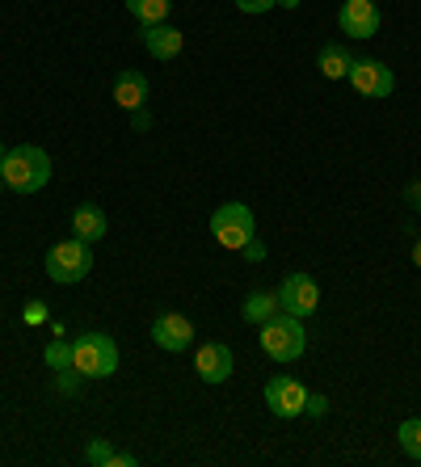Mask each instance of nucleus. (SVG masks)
Masks as SVG:
<instances>
[{
	"instance_id": "obj_4",
	"label": "nucleus",
	"mask_w": 421,
	"mask_h": 467,
	"mask_svg": "<svg viewBox=\"0 0 421 467\" xmlns=\"http://www.w3.org/2000/svg\"><path fill=\"white\" fill-rule=\"evenodd\" d=\"M261 349H266V358L274 362H295L303 358V349H308V333H303V320L291 312H279L270 316L266 325H261Z\"/></svg>"
},
{
	"instance_id": "obj_10",
	"label": "nucleus",
	"mask_w": 421,
	"mask_h": 467,
	"mask_svg": "<svg viewBox=\"0 0 421 467\" xmlns=\"http://www.w3.org/2000/svg\"><path fill=\"white\" fill-rule=\"evenodd\" d=\"M152 341H156V349H164V354H182V349L195 346V325H190V316L182 312H164L152 320Z\"/></svg>"
},
{
	"instance_id": "obj_30",
	"label": "nucleus",
	"mask_w": 421,
	"mask_h": 467,
	"mask_svg": "<svg viewBox=\"0 0 421 467\" xmlns=\"http://www.w3.org/2000/svg\"><path fill=\"white\" fill-rule=\"evenodd\" d=\"M279 5H282V9H295V5H300V0H279Z\"/></svg>"
},
{
	"instance_id": "obj_26",
	"label": "nucleus",
	"mask_w": 421,
	"mask_h": 467,
	"mask_svg": "<svg viewBox=\"0 0 421 467\" xmlns=\"http://www.w3.org/2000/svg\"><path fill=\"white\" fill-rule=\"evenodd\" d=\"M140 463V455H131V451H119V459H114V467H135Z\"/></svg>"
},
{
	"instance_id": "obj_16",
	"label": "nucleus",
	"mask_w": 421,
	"mask_h": 467,
	"mask_svg": "<svg viewBox=\"0 0 421 467\" xmlns=\"http://www.w3.org/2000/svg\"><path fill=\"white\" fill-rule=\"evenodd\" d=\"M282 307H279V291H253L245 299V304H240V316H245L248 325H266V320H270V316H279Z\"/></svg>"
},
{
	"instance_id": "obj_22",
	"label": "nucleus",
	"mask_w": 421,
	"mask_h": 467,
	"mask_svg": "<svg viewBox=\"0 0 421 467\" xmlns=\"http://www.w3.org/2000/svg\"><path fill=\"white\" fill-rule=\"evenodd\" d=\"M279 0H237V9L248 13V17H258V13H270Z\"/></svg>"
},
{
	"instance_id": "obj_23",
	"label": "nucleus",
	"mask_w": 421,
	"mask_h": 467,
	"mask_svg": "<svg viewBox=\"0 0 421 467\" xmlns=\"http://www.w3.org/2000/svg\"><path fill=\"white\" fill-rule=\"evenodd\" d=\"M43 320H47V304L30 299V307H26V325H43Z\"/></svg>"
},
{
	"instance_id": "obj_19",
	"label": "nucleus",
	"mask_w": 421,
	"mask_h": 467,
	"mask_svg": "<svg viewBox=\"0 0 421 467\" xmlns=\"http://www.w3.org/2000/svg\"><path fill=\"white\" fill-rule=\"evenodd\" d=\"M114 459H119V451H114L106 438H89V446H85V463L89 467H114Z\"/></svg>"
},
{
	"instance_id": "obj_6",
	"label": "nucleus",
	"mask_w": 421,
	"mask_h": 467,
	"mask_svg": "<svg viewBox=\"0 0 421 467\" xmlns=\"http://www.w3.org/2000/svg\"><path fill=\"white\" fill-rule=\"evenodd\" d=\"M266 409H270L279 421H295V417L308 413V388H303L295 375H274L266 383Z\"/></svg>"
},
{
	"instance_id": "obj_27",
	"label": "nucleus",
	"mask_w": 421,
	"mask_h": 467,
	"mask_svg": "<svg viewBox=\"0 0 421 467\" xmlns=\"http://www.w3.org/2000/svg\"><path fill=\"white\" fill-rule=\"evenodd\" d=\"M308 413H316V417L324 413V396H308Z\"/></svg>"
},
{
	"instance_id": "obj_18",
	"label": "nucleus",
	"mask_w": 421,
	"mask_h": 467,
	"mask_svg": "<svg viewBox=\"0 0 421 467\" xmlns=\"http://www.w3.org/2000/svg\"><path fill=\"white\" fill-rule=\"evenodd\" d=\"M396 438H400V451H405L413 463H421V417H409V421H400Z\"/></svg>"
},
{
	"instance_id": "obj_11",
	"label": "nucleus",
	"mask_w": 421,
	"mask_h": 467,
	"mask_svg": "<svg viewBox=\"0 0 421 467\" xmlns=\"http://www.w3.org/2000/svg\"><path fill=\"white\" fill-rule=\"evenodd\" d=\"M195 370H198V379H203V383L219 388V383L232 379V370H237V358H232V349H227L224 341H211V346H198Z\"/></svg>"
},
{
	"instance_id": "obj_1",
	"label": "nucleus",
	"mask_w": 421,
	"mask_h": 467,
	"mask_svg": "<svg viewBox=\"0 0 421 467\" xmlns=\"http://www.w3.org/2000/svg\"><path fill=\"white\" fill-rule=\"evenodd\" d=\"M0 177L9 185L13 194H38L47 182H51V156L34 143H22V148H9L5 161H0Z\"/></svg>"
},
{
	"instance_id": "obj_29",
	"label": "nucleus",
	"mask_w": 421,
	"mask_h": 467,
	"mask_svg": "<svg viewBox=\"0 0 421 467\" xmlns=\"http://www.w3.org/2000/svg\"><path fill=\"white\" fill-rule=\"evenodd\" d=\"M413 261H417V265H421V232H417V236H413Z\"/></svg>"
},
{
	"instance_id": "obj_15",
	"label": "nucleus",
	"mask_w": 421,
	"mask_h": 467,
	"mask_svg": "<svg viewBox=\"0 0 421 467\" xmlns=\"http://www.w3.org/2000/svg\"><path fill=\"white\" fill-rule=\"evenodd\" d=\"M316 67H321L324 80H346L350 67H354V55H350L342 43H324L321 55H316Z\"/></svg>"
},
{
	"instance_id": "obj_20",
	"label": "nucleus",
	"mask_w": 421,
	"mask_h": 467,
	"mask_svg": "<svg viewBox=\"0 0 421 467\" xmlns=\"http://www.w3.org/2000/svg\"><path fill=\"white\" fill-rule=\"evenodd\" d=\"M43 358H47V367H51V370H68V367H72V341L55 337L51 346H47Z\"/></svg>"
},
{
	"instance_id": "obj_3",
	"label": "nucleus",
	"mask_w": 421,
	"mask_h": 467,
	"mask_svg": "<svg viewBox=\"0 0 421 467\" xmlns=\"http://www.w3.org/2000/svg\"><path fill=\"white\" fill-rule=\"evenodd\" d=\"M72 367L80 379H110L119 370V341L110 333H85L72 341Z\"/></svg>"
},
{
	"instance_id": "obj_32",
	"label": "nucleus",
	"mask_w": 421,
	"mask_h": 467,
	"mask_svg": "<svg viewBox=\"0 0 421 467\" xmlns=\"http://www.w3.org/2000/svg\"><path fill=\"white\" fill-rule=\"evenodd\" d=\"M0 194H5V177H0Z\"/></svg>"
},
{
	"instance_id": "obj_8",
	"label": "nucleus",
	"mask_w": 421,
	"mask_h": 467,
	"mask_svg": "<svg viewBox=\"0 0 421 467\" xmlns=\"http://www.w3.org/2000/svg\"><path fill=\"white\" fill-rule=\"evenodd\" d=\"M350 85L363 93V98L371 101H384L392 98V88H396V77H392L388 64H379V59H354V67H350Z\"/></svg>"
},
{
	"instance_id": "obj_13",
	"label": "nucleus",
	"mask_w": 421,
	"mask_h": 467,
	"mask_svg": "<svg viewBox=\"0 0 421 467\" xmlns=\"http://www.w3.org/2000/svg\"><path fill=\"white\" fill-rule=\"evenodd\" d=\"M110 232V219L106 211L98 207V202H80V207L72 211V236L85 240V244H98V240H106Z\"/></svg>"
},
{
	"instance_id": "obj_25",
	"label": "nucleus",
	"mask_w": 421,
	"mask_h": 467,
	"mask_svg": "<svg viewBox=\"0 0 421 467\" xmlns=\"http://www.w3.org/2000/svg\"><path fill=\"white\" fill-rule=\"evenodd\" d=\"M240 253H245L248 261H261V257H266V244H261V240L253 236V240H248V244H245V249H240Z\"/></svg>"
},
{
	"instance_id": "obj_21",
	"label": "nucleus",
	"mask_w": 421,
	"mask_h": 467,
	"mask_svg": "<svg viewBox=\"0 0 421 467\" xmlns=\"http://www.w3.org/2000/svg\"><path fill=\"white\" fill-rule=\"evenodd\" d=\"M55 379H59V391H64V396H72V391H80V375H76V367H68V370H55Z\"/></svg>"
},
{
	"instance_id": "obj_24",
	"label": "nucleus",
	"mask_w": 421,
	"mask_h": 467,
	"mask_svg": "<svg viewBox=\"0 0 421 467\" xmlns=\"http://www.w3.org/2000/svg\"><path fill=\"white\" fill-rule=\"evenodd\" d=\"M131 127H135V130H148L152 127V114H148V109H131Z\"/></svg>"
},
{
	"instance_id": "obj_7",
	"label": "nucleus",
	"mask_w": 421,
	"mask_h": 467,
	"mask_svg": "<svg viewBox=\"0 0 421 467\" xmlns=\"http://www.w3.org/2000/svg\"><path fill=\"white\" fill-rule=\"evenodd\" d=\"M279 307L282 312H291V316H300V320H308V316L321 307V286L312 283V274H287L282 278V286H279Z\"/></svg>"
},
{
	"instance_id": "obj_17",
	"label": "nucleus",
	"mask_w": 421,
	"mask_h": 467,
	"mask_svg": "<svg viewBox=\"0 0 421 467\" xmlns=\"http://www.w3.org/2000/svg\"><path fill=\"white\" fill-rule=\"evenodd\" d=\"M122 5H127V13L140 26L169 22V13H174V0H122Z\"/></svg>"
},
{
	"instance_id": "obj_28",
	"label": "nucleus",
	"mask_w": 421,
	"mask_h": 467,
	"mask_svg": "<svg viewBox=\"0 0 421 467\" xmlns=\"http://www.w3.org/2000/svg\"><path fill=\"white\" fill-rule=\"evenodd\" d=\"M409 207L421 211V185H409Z\"/></svg>"
},
{
	"instance_id": "obj_14",
	"label": "nucleus",
	"mask_w": 421,
	"mask_h": 467,
	"mask_svg": "<svg viewBox=\"0 0 421 467\" xmlns=\"http://www.w3.org/2000/svg\"><path fill=\"white\" fill-rule=\"evenodd\" d=\"M148 93H152V85H148V77L143 72H135V67H127V72H119L114 77V101H119L122 109H140L143 101H148Z\"/></svg>"
},
{
	"instance_id": "obj_31",
	"label": "nucleus",
	"mask_w": 421,
	"mask_h": 467,
	"mask_svg": "<svg viewBox=\"0 0 421 467\" xmlns=\"http://www.w3.org/2000/svg\"><path fill=\"white\" fill-rule=\"evenodd\" d=\"M5 152H9V148H5V143H0V161H5Z\"/></svg>"
},
{
	"instance_id": "obj_5",
	"label": "nucleus",
	"mask_w": 421,
	"mask_h": 467,
	"mask_svg": "<svg viewBox=\"0 0 421 467\" xmlns=\"http://www.w3.org/2000/svg\"><path fill=\"white\" fill-rule=\"evenodd\" d=\"M211 236H216L224 249L240 253L248 240L258 236V219H253V211H248L245 202H224V207L211 211Z\"/></svg>"
},
{
	"instance_id": "obj_12",
	"label": "nucleus",
	"mask_w": 421,
	"mask_h": 467,
	"mask_svg": "<svg viewBox=\"0 0 421 467\" xmlns=\"http://www.w3.org/2000/svg\"><path fill=\"white\" fill-rule=\"evenodd\" d=\"M140 43L148 47L152 59H161L164 64V59H177V55H182L185 34L169 22H156V26H140Z\"/></svg>"
},
{
	"instance_id": "obj_2",
	"label": "nucleus",
	"mask_w": 421,
	"mask_h": 467,
	"mask_svg": "<svg viewBox=\"0 0 421 467\" xmlns=\"http://www.w3.org/2000/svg\"><path fill=\"white\" fill-rule=\"evenodd\" d=\"M47 278H51L55 286H76L85 283L89 270H93V244H85V240H59V244H51L47 249V261H43Z\"/></svg>"
},
{
	"instance_id": "obj_9",
	"label": "nucleus",
	"mask_w": 421,
	"mask_h": 467,
	"mask_svg": "<svg viewBox=\"0 0 421 467\" xmlns=\"http://www.w3.org/2000/svg\"><path fill=\"white\" fill-rule=\"evenodd\" d=\"M379 22H384V17H379L375 0H346V5L337 9V26H342V34H346V38H358V43L375 38Z\"/></svg>"
}]
</instances>
